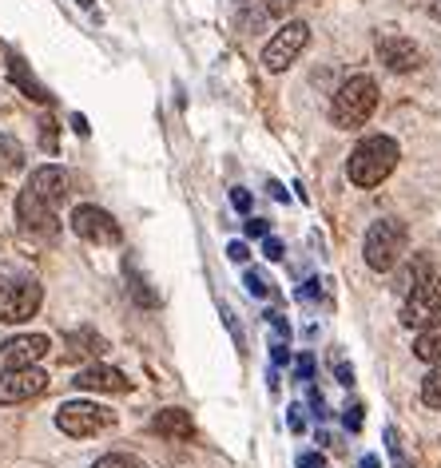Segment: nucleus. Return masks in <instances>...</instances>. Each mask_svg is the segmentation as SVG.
I'll return each mask as SVG.
<instances>
[{
	"mask_svg": "<svg viewBox=\"0 0 441 468\" xmlns=\"http://www.w3.org/2000/svg\"><path fill=\"white\" fill-rule=\"evenodd\" d=\"M362 413H366V409L358 405V401H350V405H346V413H342L346 429H350V432H358V429H362Z\"/></svg>",
	"mask_w": 441,
	"mask_h": 468,
	"instance_id": "nucleus-24",
	"label": "nucleus"
},
{
	"mask_svg": "<svg viewBox=\"0 0 441 468\" xmlns=\"http://www.w3.org/2000/svg\"><path fill=\"white\" fill-rule=\"evenodd\" d=\"M91 468H144V461H135V456H127V452H108Z\"/></svg>",
	"mask_w": 441,
	"mask_h": 468,
	"instance_id": "nucleus-21",
	"label": "nucleus"
},
{
	"mask_svg": "<svg viewBox=\"0 0 441 468\" xmlns=\"http://www.w3.org/2000/svg\"><path fill=\"white\" fill-rule=\"evenodd\" d=\"M152 429L159 432V437H167V441H191V432H195L188 409H159Z\"/></svg>",
	"mask_w": 441,
	"mask_h": 468,
	"instance_id": "nucleus-16",
	"label": "nucleus"
},
{
	"mask_svg": "<svg viewBox=\"0 0 441 468\" xmlns=\"http://www.w3.org/2000/svg\"><path fill=\"white\" fill-rule=\"evenodd\" d=\"M72 230L88 242H120V234H124L120 222L100 207H76L72 210Z\"/></svg>",
	"mask_w": 441,
	"mask_h": 468,
	"instance_id": "nucleus-10",
	"label": "nucleus"
},
{
	"mask_svg": "<svg viewBox=\"0 0 441 468\" xmlns=\"http://www.w3.org/2000/svg\"><path fill=\"white\" fill-rule=\"evenodd\" d=\"M227 259H231V262H247V259H251L247 242H231V247H227Z\"/></svg>",
	"mask_w": 441,
	"mask_h": 468,
	"instance_id": "nucleus-31",
	"label": "nucleus"
},
{
	"mask_svg": "<svg viewBox=\"0 0 441 468\" xmlns=\"http://www.w3.org/2000/svg\"><path fill=\"white\" fill-rule=\"evenodd\" d=\"M298 381H310V378H315V357H310V354H303V357H298Z\"/></svg>",
	"mask_w": 441,
	"mask_h": 468,
	"instance_id": "nucleus-29",
	"label": "nucleus"
},
{
	"mask_svg": "<svg viewBox=\"0 0 441 468\" xmlns=\"http://www.w3.org/2000/svg\"><path fill=\"white\" fill-rule=\"evenodd\" d=\"M393 167H398V144L390 135H370L350 151L346 175L354 186H378L382 179H390Z\"/></svg>",
	"mask_w": 441,
	"mask_h": 468,
	"instance_id": "nucleus-1",
	"label": "nucleus"
},
{
	"mask_svg": "<svg viewBox=\"0 0 441 468\" xmlns=\"http://www.w3.org/2000/svg\"><path fill=\"white\" fill-rule=\"evenodd\" d=\"M80 389H91V393H127V381L120 369H112V366H88L84 373H76V381Z\"/></svg>",
	"mask_w": 441,
	"mask_h": 468,
	"instance_id": "nucleus-13",
	"label": "nucleus"
},
{
	"mask_svg": "<svg viewBox=\"0 0 441 468\" xmlns=\"http://www.w3.org/2000/svg\"><path fill=\"white\" fill-rule=\"evenodd\" d=\"M48 354V337L44 334H20V337H8L0 346V373H13V369H28Z\"/></svg>",
	"mask_w": 441,
	"mask_h": 468,
	"instance_id": "nucleus-8",
	"label": "nucleus"
},
{
	"mask_svg": "<svg viewBox=\"0 0 441 468\" xmlns=\"http://www.w3.org/2000/svg\"><path fill=\"white\" fill-rule=\"evenodd\" d=\"M310 44V28L303 25V20H290V25H283L271 37V44L263 48V64L266 72H286L290 64L303 56V48Z\"/></svg>",
	"mask_w": 441,
	"mask_h": 468,
	"instance_id": "nucleus-6",
	"label": "nucleus"
},
{
	"mask_svg": "<svg viewBox=\"0 0 441 468\" xmlns=\"http://www.w3.org/2000/svg\"><path fill=\"white\" fill-rule=\"evenodd\" d=\"M378 60L386 64L390 72H417V68H422V48H417L414 40L386 32V37H378Z\"/></svg>",
	"mask_w": 441,
	"mask_h": 468,
	"instance_id": "nucleus-12",
	"label": "nucleus"
},
{
	"mask_svg": "<svg viewBox=\"0 0 441 468\" xmlns=\"http://www.w3.org/2000/svg\"><path fill=\"white\" fill-rule=\"evenodd\" d=\"M286 425H290V432H303V429H307L303 405H290V409H286Z\"/></svg>",
	"mask_w": 441,
	"mask_h": 468,
	"instance_id": "nucleus-26",
	"label": "nucleus"
},
{
	"mask_svg": "<svg viewBox=\"0 0 441 468\" xmlns=\"http://www.w3.org/2000/svg\"><path fill=\"white\" fill-rule=\"evenodd\" d=\"M327 461H322V452H303L298 456V468H322Z\"/></svg>",
	"mask_w": 441,
	"mask_h": 468,
	"instance_id": "nucleus-32",
	"label": "nucleus"
},
{
	"mask_svg": "<svg viewBox=\"0 0 441 468\" xmlns=\"http://www.w3.org/2000/svg\"><path fill=\"white\" fill-rule=\"evenodd\" d=\"M374 108H378V84L370 76H350L339 91H334L330 115L339 127L354 132V127H362L370 115H374Z\"/></svg>",
	"mask_w": 441,
	"mask_h": 468,
	"instance_id": "nucleus-2",
	"label": "nucleus"
},
{
	"mask_svg": "<svg viewBox=\"0 0 441 468\" xmlns=\"http://www.w3.org/2000/svg\"><path fill=\"white\" fill-rule=\"evenodd\" d=\"M13 76L20 80V88H25V91H28V96H32V100L48 103V96H44V88L37 84V80H28V76H25V68H20V60H13Z\"/></svg>",
	"mask_w": 441,
	"mask_h": 468,
	"instance_id": "nucleus-22",
	"label": "nucleus"
},
{
	"mask_svg": "<svg viewBox=\"0 0 441 468\" xmlns=\"http://www.w3.org/2000/svg\"><path fill=\"white\" fill-rule=\"evenodd\" d=\"M127 290H132V298L139 302V306H147V310H152L156 302H159V294H156V290H147V278L139 274L135 266H132V274H127Z\"/></svg>",
	"mask_w": 441,
	"mask_h": 468,
	"instance_id": "nucleus-19",
	"label": "nucleus"
},
{
	"mask_svg": "<svg viewBox=\"0 0 441 468\" xmlns=\"http://www.w3.org/2000/svg\"><path fill=\"white\" fill-rule=\"evenodd\" d=\"M339 381H342V385H354V369L346 366V361H339Z\"/></svg>",
	"mask_w": 441,
	"mask_h": 468,
	"instance_id": "nucleus-34",
	"label": "nucleus"
},
{
	"mask_svg": "<svg viewBox=\"0 0 441 468\" xmlns=\"http://www.w3.org/2000/svg\"><path fill=\"white\" fill-rule=\"evenodd\" d=\"M56 425H60L68 437H91V432L115 425V413L96 401H68L56 409Z\"/></svg>",
	"mask_w": 441,
	"mask_h": 468,
	"instance_id": "nucleus-7",
	"label": "nucleus"
},
{
	"mask_svg": "<svg viewBox=\"0 0 441 468\" xmlns=\"http://www.w3.org/2000/svg\"><path fill=\"white\" fill-rule=\"evenodd\" d=\"M247 290H251L254 298H266V294H271V286H266V278H263L259 271H247Z\"/></svg>",
	"mask_w": 441,
	"mask_h": 468,
	"instance_id": "nucleus-25",
	"label": "nucleus"
},
{
	"mask_svg": "<svg viewBox=\"0 0 441 468\" xmlns=\"http://www.w3.org/2000/svg\"><path fill=\"white\" fill-rule=\"evenodd\" d=\"M405 247H410V230H405L398 218H378L374 227L366 230V247H362L366 266L378 274H386L402 262Z\"/></svg>",
	"mask_w": 441,
	"mask_h": 468,
	"instance_id": "nucleus-3",
	"label": "nucleus"
},
{
	"mask_svg": "<svg viewBox=\"0 0 441 468\" xmlns=\"http://www.w3.org/2000/svg\"><path fill=\"white\" fill-rule=\"evenodd\" d=\"M414 354L422 361H434V366L441 361V318L422 325V334H417V342H414Z\"/></svg>",
	"mask_w": 441,
	"mask_h": 468,
	"instance_id": "nucleus-17",
	"label": "nucleus"
},
{
	"mask_svg": "<svg viewBox=\"0 0 441 468\" xmlns=\"http://www.w3.org/2000/svg\"><path fill=\"white\" fill-rule=\"evenodd\" d=\"M72 127H76V135H88V120H84V115H72Z\"/></svg>",
	"mask_w": 441,
	"mask_h": 468,
	"instance_id": "nucleus-36",
	"label": "nucleus"
},
{
	"mask_svg": "<svg viewBox=\"0 0 441 468\" xmlns=\"http://www.w3.org/2000/svg\"><path fill=\"white\" fill-rule=\"evenodd\" d=\"M25 163V147L13 135H0V171H16Z\"/></svg>",
	"mask_w": 441,
	"mask_h": 468,
	"instance_id": "nucleus-18",
	"label": "nucleus"
},
{
	"mask_svg": "<svg viewBox=\"0 0 441 468\" xmlns=\"http://www.w3.org/2000/svg\"><path fill=\"white\" fill-rule=\"evenodd\" d=\"M271 357L278 361V366H283V361L290 357V354H286V342H274V349H271Z\"/></svg>",
	"mask_w": 441,
	"mask_h": 468,
	"instance_id": "nucleus-35",
	"label": "nucleus"
},
{
	"mask_svg": "<svg viewBox=\"0 0 441 468\" xmlns=\"http://www.w3.org/2000/svg\"><path fill=\"white\" fill-rule=\"evenodd\" d=\"M386 444H390V456H393V464L398 468H414L410 461H405V452H402V441H398V432L386 429Z\"/></svg>",
	"mask_w": 441,
	"mask_h": 468,
	"instance_id": "nucleus-23",
	"label": "nucleus"
},
{
	"mask_svg": "<svg viewBox=\"0 0 441 468\" xmlns=\"http://www.w3.org/2000/svg\"><path fill=\"white\" fill-rule=\"evenodd\" d=\"M422 401L429 405V409H441V361L434 369H429V378L422 381Z\"/></svg>",
	"mask_w": 441,
	"mask_h": 468,
	"instance_id": "nucleus-20",
	"label": "nucleus"
},
{
	"mask_svg": "<svg viewBox=\"0 0 441 468\" xmlns=\"http://www.w3.org/2000/svg\"><path fill=\"white\" fill-rule=\"evenodd\" d=\"M263 254H266V259H271V262H278V259H283V242L266 234V242H263Z\"/></svg>",
	"mask_w": 441,
	"mask_h": 468,
	"instance_id": "nucleus-30",
	"label": "nucleus"
},
{
	"mask_svg": "<svg viewBox=\"0 0 441 468\" xmlns=\"http://www.w3.org/2000/svg\"><path fill=\"white\" fill-rule=\"evenodd\" d=\"M40 286L28 274H0V322H28L40 310Z\"/></svg>",
	"mask_w": 441,
	"mask_h": 468,
	"instance_id": "nucleus-5",
	"label": "nucleus"
},
{
	"mask_svg": "<svg viewBox=\"0 0 441 468\" xmlns=\"http://www.w3.org/2000/svg\"><path fill=\"white\" fill-rule=\"evenodd\" d=\"M28 191L40 195L44 203L60 207L64 195H68V175L60 167H37V171H32V179H28Z\"/></svg>",
	"mask_w": 441,
	"mask_h": 468,
	"instance_id": "nucleus-14",
	"label": "nucleus"
},
{
	"mask_svg": "<svg viewBox=\"0 0 441 468\" xmlns=\"http://www.w3.org/2000/svg\"><path fill=\"white\" fill-rule=\"evenodd\" d=\"M247 234L251 239H266V234H271V222L266 218H247Z\"/></svg>",
	"mask_w": 441,
	"mask_h": 468,
	"instance_id": "nucleus-28",
	"label": "nucleus"
},
{
	"mask_svg": "<svg viewBox=\"0 0 441 468\" xmlns=\"http://www.w3.org/2000/svg\"><path fill=\"white\" fill-rule=\"evenodd\" d=\"M40 127H44V147L56 151V123H52V120H44Z\"/></svg>",
	"mask_w": 441,
	"mask_h": 468,
	"instance_id": "nucleus-33",
	"label": "nucleus"
},
{
	"mask_svg": "<svg viewBox=\"0 0 441 468\" xmlns=\"http://www.w3.org/2000/svg\"><path fill=\"white\" fill-rule=\"evenodd\" d=\"M231 207L247 215V210H251V191H242V186H235V191H231Z\"/></svg>",
	"mask_w": 441,
	"mask_h": 468,
	"instance_id": "nucleus-27",
	"label": "nucleus"
},
{
	"mask_svg": "<svg viewBox=\"0 0 441 468\" xmlns=\"http://www.w3.org/2000/svg\"><path fill=\"white\" fill-rule=\"evenodd\" d=\"M16 215H20V227H25L28 234H44V239L56 234V222H60V218H56V207L44 203L40 195H32L28 186L16 198Z\"/></svg>",
	"mask_w": 441,
	"mask_h": 468,
	"instance_id": "nucleus-11",
	"label": "nucleus"
},
{
	"mask_svg": "<svg viewBox=\"0 0 441 468\" xmlns=\"http://www.w3.org/2000/svg\"><path fill=\"white\" fill-rule=\"evenodd\" d=\"M410 294H405V306H402V325H410V330H422L441 314V274L434 271H422L414 278V286H405Z\"/></svg>",
	"mask_w": 441,
	"mask_h": 468,
	"instance_id": "nucleus-4",
	"label": "nucleus"
},
{
	"mask_svg": "<svg viewBox=\"0 0 441 468\" xmlns=\"http://www.w3.org/2000/svg\"><path fill=\"white\" fill-rule=\"evenodd\" d=\"M48 389V378L40 369H13V373H0V405H20V401H32Z\"/></svg>",
	"mask_w": 441,
	"mask_h": 468,
	"instance_id": "nucleus-9",
	"label": "nucleus"
},
{
	"mask_svg": "<svg viewBox=\"0 0 441 468\" xmlns=\"http://www.w3.org/2000/svg\"><path fill=\"white\" fill-rule=\"evenodd\" d=\"M362 468H378V456H366V461H362Z\"/></svg>",
	"mask_w": 441,
	"mask_h": 468,
	"instance_id": "nucleus-38",
	"label": "nucleus"
},
{
	"mask_svg": "<svg viewBox=\"0 0 441 468\" xmlns=\"http://www.w3.org/2000/svg\"><path fill=\"white\" fill-rule=\"evenodd\" d=\"M429 16L441 20V0H434V5H429Z\"/></svg>",
	"mask_w": 441,
	"mask_h": 468,
	"instance_id": "nucleus-37",
	"label": "nucleus"
},
{
	"mask_svg": "<svg viewBox=\"0 0 441 468\" xmlns=\"http://www.w3.org/2000/svg\"><path fill=\"white\" fill-rule=\"evenodd\" d=\"M108 342L96 334V330H72L64 337V361H96Z\"/></svg>",
	"mask_w": 441,
	"mask_h": 468,
	"instance_id": "nucleus-15",
	"label": "nucleus"
}]
</instances>
